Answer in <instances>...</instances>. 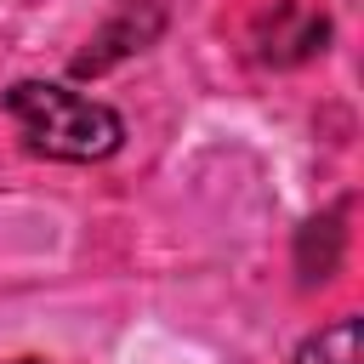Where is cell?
Listing matches in <instances>:
<instances>
[{"label": "cell", "mask_w": 364, "mask_h": 364, "mask_svg": "<svg viewBox=\"0 0 364 364\" xmlns=\"http://www.w3.org/2000/svg\"><path fill=\"white\" fill-rule=\"evenodd\" d=\"M6 114L17 119L23 142L46 159H108L125 136L119 114L108 102H91L68 85H46V80H17L6 91Z\"/></svg>", "instance_id": "6da1fadb"}, {"label": "cell", "mask_w": 364, "mask_h": 364, "mask_svg": "<svg viewBox=\"0 0 364 364\" xmlns=\"http://www.w3.org/2000/svg\"><path fill=\"white\" fill-rule=\"evenodd\" d=\"M159 28H165V11H159L154 0H131V6H119V11L91 34V46L74 57V74H102V68H114L119 57L154 46Z\"/></svg>", "instance_id": "7a4b0ae2"}, {"label": "cell", "mask_w": 364, "mask_h": 364, "mask_svg": "<svg viewBox=\"0 0 364 364\" xmlns=\"http://www.w3.org/2000/svg\"><path fill=\"white\" fill-rule=\"evenodd\" d=\"M324 40H330V23L318 11H307L301 0H279L256 28V51L267 63H301V57L324 51Z\"/></svg>", "instance_id": "3957f363"}, {"label": "cell", "mask_w": 364, "mask_h": 364, "mask_svg": "<svg viewBox=\"0 0 364 364\" xmlns=\"http://www.w3.org/2000/svg\"><path fill=\"white\" fill-rule=\"evenodd\" d=\"M296 267H301L307 284H318V279H330V273L341 267V205L324 210V216H313V222L301 228V239H296Z\"/></svg>", "instance_id": "277c9868"}, {"label": "cell", "mask_w": 364, "mask_h": 364, "mask_svg": "<svg viewBox=\"0 0 364 364\" xmlns=\"http://www.w3.org/2000/svg\"><path fill=\"white\" fill-rule=\"evenodd\" d=\"M296 364H364V330H358V318L324 324V330L296 353Z\"/></svg>", "instance_id": "5b68a950"}, {"label": "cell", "mask_w": 364, "mask_h": 364, "mask_svg": "<svg viewBox=\"0 0 364 364\" xmlns=\"http://www.w3.org/2000/svg\"><path fill=\"white\" fill-rule=\"evenodd\" d=\"M23 364H34V358H23Z\"/></svg>", "instance_id": "8992f818"}]
</instances>
